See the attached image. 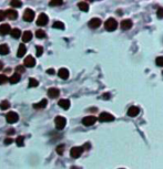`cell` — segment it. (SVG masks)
Masks as SVG:
<instances>
[{
    "label": "cell",
    "mask_w": 163,
    "mask_h": 169,
    "mask_svg": "<svg viewBox=\"0 0 163 169\" xmlns=\"http://www.w3.org/2000/svg\"><path fill=\"white\" fill-rule=\"evenodd\" d=\"M104 28H106V30L108 31H114L117 28H118V22H117V20L113 18H109L104 22Z\"/></svg>",
    "instance_id": "1"
},
{
    "label": "cell",
    "mask_w": 163,
    "mask_h": 169,
    "mask_svg": "<svg viewBox=\"0 0 163 169\" xmlns=\"http://www.w3.org/2000/svg\"><path fill=\"white\" fill-rule=\"evenodd\" d=\"M55 124H56L57 129L61 131L66 127V124H67V119L62 117V116H57L56 119H55Z\"/></svg>",
    "instance_id": "2"
},
{
    "label": "cell",
    "mask_w": 163,
    "mask_h": 169,
    "mask_svg": "<svg viewBox=\"0 0 163 169\" xmlns=\"http://www.w3.org/2000/svg\"><path fill=\"white\" fill-rule=\"evenodd\" d=\"M33 18H35V11L31 9H26L23 12V20L27 22H31L33 21Z\"/></svg>",
    "instance_id": "3"
},
{
    "label": "cell",
    "mask_w": 163,
    "mask_h": 169,
    "mask_svg": "<svg viewBox=\"0 0 163 169\" xmlns=\"http://www.w3.org/2000/svg\"><path fill=\"white\" fill-rule=\"evenodd\" d=\"M99 120L100 122H112V120H114V116L111 115L110 113L103 112L99 115Z\"/></svg>",
    "instance_id": "4"
},
{
    "label": "cell",
    "mask_w": 163,
    "mask_h": 169,
    "mask_svg": "<svg viewBox=\"0 0 163 169\" xmlns=\"http://www.w3.org/2000/svg\"><path fill=\"white\" fill-rule=\"evenodd\" d=\"M82 151H83V147H72L70 150V156L72 158H78L81 156Z\"/></svg>",
    "instance_id": "5"
},
{
    "label": "cell",
    "mask_w": 163,
    "mask_h": 169,
    "mask_svg": "<svg viewBox=\"0 0 163 169\" xmlns=\"http://www.w3.org/2000/svg\"><path fill=\"white\" fill-rule=\"evenodd\" d=\"M6 118L8 123H16V122H18L19 116L16 112H9L7 114Z\"/></svg>",
    "instance_id": "6"
},
{
    "label": "cell",
    "mask_w": 163,
    "mask_h": 169,
    "mask_svg": "<svg viewBox=\"0 0 163 169\" xmlns=\"http://www.w3.org/2000/svg\"><path fill=\"white\" fill-rule=\"evenodd\" d=\"M132 25H133V23H132V21L130 20V19H124V20H122V22L120 23L121 29H122V30H124V31H126V30H130V29L132 28Z\"/></svg>",
    "instance_id": "7"
},
{
    "label": "cell",
    "mask_w": 163,
    "mask_h": 169,
    "mask_svg": "<svg viewBox=\"0 0 163 169\" xmlns=\"http://www.w3.org/2000/svg\"><path fill=\"white\" fill-rule=\"evenodd\" d=\"M49 19H48V16L46 13H40V16L38 17L37 20V25H46L48 23Z\"/></svg>",
    "instance_id": "8"
},
{
    "label": "cell",
    "mask_w": 163,
    "mask_h": 169,
    "mask_svg": "<svg viewBox=\"0 0 163 169\" xmlns=\"http://www.w3.org/2000/svg\"><path fill=\"white\" fill-rule=\"evenodd\" d=\"M97 122V118L94 116H87L82 119V124L84 126H92Z\"/></svg>",
    "instance_id": "9"
},
{
    "label": "cell",
    "mask_w": 163,
    "mask_h": 169,
    "mask_svg": "<svg viewBox=\"0 0 163 169\" xmlns=\"http://www.w3.org/2000/svg\"><path fill=\"white\" fill-rule=\"evenodd\" d=\"M101 25V20L99 18H92L90 21H89V28H91V29H97V28H99Z\"/></svg>",
    "instance_id": "10"
},
{
    "label": "cell",
    "mask_w": 163,
    "mask_h": 169,
    "mask_svg": "<svg viewBox=\"0 0 163 169\" xmlns=\"http://www.w3.org/2000/svg\"><path fill=\"white\" fill-rule=\"evenodd\" d=\"M11 28H10V25H8V23H3V25H0V36H6V34H8L9 32H11Z\"/></svg>",
    "instance_id": "11"
},
{
    "label": "cell",
    "mask_w": 163,
    "mask_h": 169,
    "mask_svg": "<svg viewBox=\"0 0 163 169\" xmlns=\"http://www.w3.org/2000/svg\"><path fill=\"white\" fill-rule=\"evenodd\" d=\"M36 65V60L33 59V56L28 55L25 59V66L27 68H33Z\"/></svg>",
    "instance_id": "12"
},
{
    "label": "cell",
    "mask_w": 163,
    "mask_h": 169,
    "mask_svg": "<svg viewBox=\"0 0 163 169\" xmlns=\"http://www.w3.org/2000/svg\"><path fill=\"white\" fill-rule=\"evenodd\" d=\"M139 113H140V109H139V107H137V106H131L128 109V115H129L130 117H135V116H138Z\"/></svg>",
    "instance_id": "13"
},
{
    "label": "cell",
    "mask_w": 163,
    "mask_h": 169,
    "mask_svg": "<svg viewBox=\"0 0 163 169\" xmlns=\"http://www.w3.org/2000/svg\"><path fill=\"white\" fill-rule=\"evenodd\" d=\"M58 75H59V77H60V79L67 80V79L69 77V71L66 69V68H62V69L59 70V72H58Z\"/></svg>",
    "instance_id": "14"
},
{
    "label": "cell",
    "mask_w": 163,
    "mask_h": 169,
    "mask_svg": "<svg viewBox=\"0 0 163 169\" xmlns=\"http://www.w3.org/2000/svg\"><path fill=\"white\" fill-rule=\"evenodd\" d=\"M59 94H60V91H59L57 88H51L48 90V95H49L50 97H52V99H56V97H58V96H59Z\"/></svg>",
    "instance_id": "15"
},
{
    "label": "cell",
    "mask_w": 163,
    "mask_h": 169,
    "mask_svg": "<svg viewBox=\"0 0 163 169\" xmlns=\"http://www.w3.org/2000/svg\"><path fill=\"white\" fill-rule=\"evenodd\" d=\"M6 14H7V18H9L10 20H16V19L18 18V12L16 10H13V9L8 10L6 12Z\"/></svg>",
    "instance_id": "16"
},
{
    "label": "cell",
    "mask_w": 163,
    "mask_h": 169,
    "mask_svg": "<svg viewBox=\"0 0 163 169\" xmlns=\"http://www.w3.org/2000/svg\"><path fill=\"white\" fill-rule=\"evenodd\" d=\"M47 104H48V101L44 99V100H41L39 103H36V104H33V108H36V109H40V108H44V107L47 106Z\"/></svg>",
    "instance_id": "17"
},
{
    "label": "cell",
    "mask_w": 163,
    "mask_h": 169,
    "mask_svg": "<svg viewBox=\"0 0 163 169\" xmlns=\"http://www.w3.org/2000/svg\"><path fill=\"white\" fill-rule=\"evenodd\" d=\"M58 105L63 108V109H68L70 107V101L69 100H60L58 102Z\"/></svg>",
    "instance_id": "18"
},
{
    "label": "cell",
    "mask_w": 163,
    "mask_h": 169,
    "mask_svg": "<svg viewBox=\"0 0 163 169\" xmlns=\"http://www.w3.org/2000/svg\"><path fill=\"white\" fill-rule=\"evenodd\" d=\"M26 52H27V48H26V45L23 43H21L19 45V49H18V53H17V56L18 57H22V56L26 54Z\"/></svg>",
    "instance_id": "19"
},
{
    "label": "cell",
    "mask_w": 163,
    "mask_h": 169,
    "mask_svg": "<svg viewBox=\"0 0 163 169\" xmlns=\"http://www.w3.org/2000/svg\"><path fill=\"white\" fill-rule=\"evenodd\" d=\"M78 8L81 10V11H84V12H87L89 10V5L88 2H86V1H80L79 3H78Z\"/></svg>",
    "instance_id": "20"
},
{
    "label": "cell",
    "mask_w": 163,
    "mask_h": 169,
    "mask_svg": "<svg viewBox=\"0 0 163 169\" xmlns=\"http://www.w3.org/2000/svg\"><path fill=\"white\" fill-rule=\"evenodd\" d=\"M32 39V32L31 31H25L23 36H22V41L23 42H29Z\"/></svg>",
    "instance_id": "21"
},
{
    "label": "cell",
    "mask_w": 163,
    "mask_h": 169,
    "mask_svg": "<svg viewBox=\"0 0 163 169\" xmlns=\"http://www.w3.org/2000/svg\"><path fill=\"white\" fill-rule=\"evenodd\" d=\"M9 47L7 45V44H1L0 45V54L1 55H6V54H8L9 53Z\"/></svg>",
    "instance_id": "22"
},
{
    "label": "cell",
    "mask_w": 163,
    "mask_h": 169,
    "mask_svg": "<svg viewBox=\"0 0 163 169\" xmlns=\"http://www.w3.org/2000/svg\"><path fill=\"white\" fill-rule=\"evenodd\" d=\"M19 81H20V74H18V73H15V74L9 79V82H10L11 84H16V83H18Z\"/></svg>",
    "instance_id": "23"
},
{
    "label": "cell",
    "mask_w": 163,
    "mask_h": 169,
    "mask_svg": "<svg viewBox=\"0 0 163 169\" xmlns=\"http://www.w3.org/2000/svg\"><path fill=\"white\" fill-rule=\"evenodd\" d=\"M10 34H11V37L15 38V39H18V38L21 37V31L19 30V29H12L11 30V32H10Z\"/></svg>",
    "instance_id": "24"
},
{
    "label": "cell",
    "mask_w": 163,
    "mask_h": 169,
    "mask_svg": "<svg viewBox=\"0 0 163 169\" xmlns=\"http://www.w3.org/2000/svg\"><path fill=\"white\" fill-rule=\"evenodd\" d=\"M9 107H10V103L8 101H2L0 103V109H2V111H6Z\"/></svg>",
    "instance_id": "25"
},
{
    "label": "cell",
    "mask_w": 163,
    "mask_h": 169,
    "mask_svg": "<svg viewBox=\"0 0 163 169\" xmlns=\"http://www.w3.org/2000/svg\"><path fill=\"white\" fill-rule=\"evenodd\" d=\"M36 37H37L38 39H44V38L47 37V34H46V32H44V30L39 29V30L36 31Z\"/></svg>",
    "instance_id": "26"
},
{
    "label": "cell",
    "mask_w": 163,
    "mask_h": 169,
    "mask_svg": "<svg viewBox=\"0 0 163 169\" xmlns=\"http://www.w3.org/2000/svg\"><path fill=\"white\" fill-rule=\"evenodd\" d=\"M16 144L18 145L19 147L23 146L25 145V138H23V136H18L17 139H16Z\"/></svg>",
    "instance_id": "27"
},
{
    "label": "cell",
    "mask_w": 163,
    "mask_h": 169,
    "mask_svg": "<svg viewBox=\"0 0 163 169\" xmlns=\"http://www.w3.org/2000/svg\"><path fill=\"white\" fill-rule=\"evenodd\" d=\"M39 85V82L36 80V79H29V88H36Z\"/></svg>",
    "instance_id": "28"
},
{
    "label": "cell",
    "mask_w": 163,
    "mask_h": 169,
    "mask_svg": "<svg viewBox=\"0 0 163 169\" xmlns=\"http://www.w3.org/2000/svg\"><path fill=\"white\" fill-rule=\"evenodd\" d=\"M53 28H55V29H60V30H63V29H64V25H63V22L56 21V22L53 23Z\"/></svg>",
    "instance_id": "29"
},
{
    "label": "cell",
    "mask_w": 163,
    "mask_h": 169,
    "mask_svg": "<svg viewBox=\"0 0 163 169\" xmlns=\"http://www.w3.org/2000/svg\"><path fill=\"white\" fill-rule=\"evenodd\" d=\"M10 5H11V7H13V8H19V7L22 6V2H21V1H18V0H16V1H11Z\"/></svg>",
    "instance_id": "30"
},
{
    "label": "cell",
    "mask_w": 163,
    "mask_h": 169,
    "mask_svg": "<svg viewBox=\"0 0 163 169\" xmlns=\"http://www.w3.org/2000/svg\"><path fill=\"white\" fill-rule=\"evenodd\" d=\"M63 2L62 1H60V0H53V1H50L49 2V5L52 7H56V6H61Z\"/></svg>",
    "instance_id": "31"
},
{
    "label": "cell",
    "mask_w": 163,
    "mask_h": 169,
    "mask_svg": "<svg viewBox=\"0 0 163 169\" xmlns=\"http://www.w3.org/2000/svg\"><path fill=\"white\" fill-rule=\"evenodd\" d=\"M36 50H37V56L42 55V53H44V48H42V47L37 45V47H36Z\"/></svg>",
    "instance_id": "32"
},
{
    "label": "cell",
    "mask_w": 163,
    "mask_h": 169,
    "mask_svg": "<svg viewBox=\"0 0 163 169\" xmlns=\"http://www.w3.org/2000/svg\"><path fill=\"white\" fill-rule=\"evenodd\" d=\"M63 151H64V145H59V146L57 147V153H58L59 155H62Z\"/></svg>",
    "instance_id": "33"
},
{
    "label": "cell",
    "mask_w": 163,
    "mask_h": 169,
    "mask_svg": "<svg viewBox=\"0 0 163 169\" xmlns=\"http://www.w3.org/2000/svg\"><path fill=\"white\" fill-rule=\"evenodd\" d=\"M155 63H157V66H163V56H159V57H157Z\"/></svg>",
    "instance_id": "34"
},
{
    "label": "cell",
    "mask_w": 163,
    "mask_h": 169,
    "mask_svg": "<svg viewBox=\"0 0 163 169\" xmlns=\"http://www.w3.org/2000/svg\"><path fill=\"white\" fill-rule=\"evenodd\" d=\"M157 18H160V19L163 18V8H159V9H157Z\"/></svg>",
    "instance_id": "35"
},
{
    "label": "cell",
    "mask_w": 163,
    "mask_h": 169,
    "mask_svg": "<svg viewBox=\"0 0 163 169\" xmlns=\"http://www.w3.org/2000/svg\"><path fill=\"white\" fill-rule=\"evenodd\" d=\"M7 80H8V79H7L6 75H3V74L0 75V85H1V84H5L7 82Z\"/></svg>",
    "instance_id": "36"
},
{
    "label": "cell",
    "mask_w": 163,
    "mask_h": 169,
    "mask_svg": "<svg viewBox=\"0 0 163 169\" xmlns=\"http://www.w3.org/2000/svg\"><path fill=\"white\" fill-rule=\"evenodd\" d=\"M17 73H23L26 70H25V66H22V65H19V66H17Z\"/></svg>",
    "instance_id": "37"
},
{
    "label": "cell",
    "mask_w": 163,
    "mask_h": 169,
    "mask_svg": "<svg viewBox=\"0 0 163 169\" xmlns=\"http://www.w3.org/2000/svg\"><path fill=\"white\" fill-rule=\"evenodd\" d=\"M7 17V14L5 11H2V10H0V21H2V20H5Z\"/></svg>",
    "instance_id": "38"
},
{
    "label": "cell",
    "mask_w": 163,
    "mask_h": 169,
    "mask_svg": "<svg viewBox=\"0 0 163 169\" xmlns=\"http://www.w3.org/2000/svg\"><path fill=\"white\" fill-rule=\"evenodd\" d=\"M12 142H13V139H11V138H6V139H5V145L12 144Z\"/></svg>",
    "instance_id": "39"
},
{
    "label": "cell",
    "mask_w": 163,
    "mask_h": 169,
    "mask_svg": "<svg viewBox=\"0 0 163 169\" xmlns=\"http://www.w3.org/2000/svg\"><path fill=\"white\" fill-rule=\"evenodd\" d=\"M110 97H111V95L109 93H104L102 95V99H103V100H110Z\"/></svg>",
    "instance_id": "40"
},
{
    "label": "cell",
    "mask_w": 163,
    "mask_h": 169,
    "mask_svg": "<svg viewBox=\"0 0 163 169\" xmlns=\"http://www.w3.org/2000/svg\"><path fill=\"white\" fill-rule=\"evenodd\" d=\"M47 73H48V74L53 75V74H55V70H53V69H49L48 71H47Z\"/></svg>",
    "instance_id": "41"
},
{
    "label": "cell",
    "mask_w": 163,
    "mask_h": 169,
    "mask_svg": "<svg viewBox=\"0 0 163 169\" xmlns=\"http://www.w3.org/2000/svg\"><path fill=\"white\" fill-rule=\"evenodd\" d=\"M13 133H15V129H13V128H10L9 131H7V134H8V135H12Z\"/></svg>",
    "instance_id": "42"
},
{
    "label": "cell",
    "mask_w": 163,
    "mask_h": 169,
    "mask_svg": "<svg viewBox=\"0 0 163 169\" xmlns=\"http://www.w3.org/2000/svg\"><path fill=\"white\" fill-rule=\"evenodd\" d=\"M88 148H90V144H86L84 146H83V149L88 150Z\"/></svg>",
    "instance_id": "43"
},
{
    "label": "cell",
    "mask_w": 163,
    "mask_h": 169,
    "mask_svg": "<svg viewBox=\"0 0 163 169\" xmlns=\"http://www.w3.org/2000/svg\"><path fill=\"white\" fill-rule=\"evenodd\" d=\"M2 68H3V64H2V62H0V71L2 70Z\"/></svg>",
    "instance_id": "44"
},
{
    "label": "cell",
    "mask_w": 163,
    "mask_h": 169,
    "mask_svg": "<svg viewBox=\"0 0 163 169\" xmlns=\"http://www.w3.org/2000/svg\"><path fill=\"white\" fill-rule=\"evenodd\" d=\"M71 169H80V168H78L77 166H73V167H72V168H71Z\"/></svg>",
    "instance_id": "45"
},
{
    "label": "cell",
    "mask_w": 163,
    "mask_h": 169,
    "mask_svg": "<svg viewBox=\"0 0 163 169\" xmlns=\"http://www.w3.org/2000/svg\"><path fill=\"white\" fill-rule=\"evenodd\" d=\"M162 74H163V72H162Z\"/></svg>",
    "instance_id": "46"
},
{
    "label": "cell",
    "mask_w": 163,
    "mask_h": 169,
    "mask_svg": "<svg viewBox=\"0 0 163 169\" xmlns=\"http://www.w3.org/2000/svg\"><path fill=\"white\" fill-rule=\"evenodd\" d=\"M121 169H123V168H121Z\"/></svg>",
    "instance_id": "47"
}]
</instances>
